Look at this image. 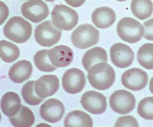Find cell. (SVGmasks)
Returning a JSON list of instances; mask_svg holds the SVG:
<instances>
[{"label":"cell","instance_id":"6da1fadb","mask_svg":"<svg viewBox=\"0 0 153 127\" xmlns=\"http://www.w3.org/2000/svg\"><path fill=\"white\" fill-rule=\"evenodd\" d=\"M116 74L113 68L107 63H99L88 71V78L95 89L104 91L109 89L115 81Z\"/></svg>","mask_w":153,"mask_h":127},{"label":"cell","instance_id":"7a4b0ae2","mask_svg":"<svg viewBox=\"0 0 153 127\" xmlns=\"http://www.w3.org/2000/svg\"><path fill=\"white\" fill-rule=\"evenodd\" d=\"M4 34L9 40L17 44L27 42L32 34L31 24L21 16L11 18L4 27Z\"/></svg>","mask_w":153,"mask_h":127},{"label":"cell","instance_id":"3957f363","mask_svg":"<svg viewBox=\"0 0 153 127\" xmlns=\"http://www.w3.org/2000/svg\"><path fill=\"white\" fill-rule=\"evenodd\" d=\"M100 39V32L93 25L85 24L79 25L72 32L71 41L77 48L85 50L96 45Z\"/></svg>","mask_w":153,"mask_h":127},{"label":"cell","instance_id":"277c9868","mask_svg":"<svg viewBox=\"0 0 153 127\" xmlns=\"http://www.w3.org/2000/svg\"><path fill=\"white\" fill-rule=\"evenodd\" d=\"M52 22L54 26L65 31L72 30L79 22V15L75 10L64 5H56L51 12Z\"/></svg>","mask_w":153,"mask_h":127},{"label":"cell","instance_id":"5b68a950","mask_svg":"<svg viewBox=\"0 0 153 127\" xmlns=\"http://www.w3.org/2000/svg\"><path fill=\"white\" fill-rule=\"evenodd\" d=\"M117 31L119 37L130 44H134L144 35L143 26L137 20L129 17L121 19L118 23Z\"/></svg>","mask_w":153,"mask_h":127},{"label":"cell","instance_id":"8992f818","mask_svg":"<svg viewBox=\"0 0 153 127\" xmlns=\"http://www.w3.org/2000/svg\"><path fill=\"white\" fill-rule=\"evenodd\" d=\"M62 31L58 30L50 21L38 25L34 30V38L37 43L44 47H51L59 42Z\"/></svg>","mask_w":153,"mask_h":127},{"label":"cell","instance_id":"52a82bcc","mask_svg":"<svg viewBox=\"0 0 153 127\" xmlns=\"http://www.w3.org/2000/svg\"><path fill=\"white\" fill-rule=\"evenodd\" d=\"M109 104L113 111L120 114L131 112L135 108L136 101L134 96L126 90H118L110 97Z\"/></svg>","mask_w":153,"mask_h":127},{"label":"cell","instance_id":"ba28073f","mask_svg":"<svg viewBox=\"0 0 153 127\" xmlns=\"http://www.w3.org/2000/svg\"><path fill=\"white\" fill-rule=\"evenodd\" d=\"M86 83L84 72L77 68L67 70L62 77V86L64 90L69 94H76L81 92Z\"/></svg>","mask_w":153,"mask_h":127},{"label":"cell","instance_id":"9c48e42d","mask_svg":"<svg viewBox=\"0 0 153 127\" xmlns=\"http://www.w3.org/2000/svg\"><path fill=\"white\" fill-rule=\"evenodd\" d=\"M22 15L34 23H39L46 19L50 14L48 5L43 1L34 0L23 3L21 7Z\"/></svg>","mask_w":153,"mask_h":127},{"label":"cell","instance_id":"30bf717a","mask_svg":"<svg viewBox=\"0 0 153 127\" xmlns=\"http://www.w3.org/2000/svg\"><path fill=\"white\" fill-rule=\"evenodd\" d=\"M80 102L85 110L93 114H102L107 110L106 97L94 91L85 92L81 98Z\"/></svg>","mask_w":153,"mask_h":127},{"label":"cell","instance_id":"8fae6325","mask_svg":"<svg viewBox=\"0 0 153 127\" xmlns=\"http://www.w3.org/2000/svg\"><path fill=\"white\" fill-rule=\"evenodd\" d=\"M148 81L145 71L139 68H131L126 71L121 76L123 85L133 91H139L145 88Z\"/></svg>","mask_w":153,"mask_h":127},{"label":"cell","instance_id":"7c38bea8","mask_svg":"<svg viewBox=\"0 0 153 127\" xmlns=\"http://www.w3.org/2000/svg\"><path fill=\"white\" fill-rule=\"evenodd\" d=\"M110 52L111 62L120 68L129 67L134 59V54L131 48L123 43H117L112 45Z\"/></svg>","mask_w":153,"mask_h":127},{"label":"cell","instance_id":"4fadbf2b","mask_svg":"<svg viewBox=\"0 0 153 127\" xmlns=\"http://www.w3.org/2000/svg\"><path fill=\"white\" fill-rule=\"evenodd\" d=\"M65 111V108L63 102L54 98L47 100L40 107V114L42 118L52 123L60 121Z\"/></svg>","mask_w":153,"mask_h":127},{"label":"cell","instance_id":"5bb4252c","mask_svg":"<svg viewBox=\"0 0 153 127\" xmlns=\"http://www.w3.org/2000/svg\"><path fill=\"white\" fill-rule=\"evenodd\" d=\"M60 87L59 79L54 75H45L36 81L34 88L36 94L46 98L54 95Z\"/></svg>","mask_w":153,"mask_h":127},{"label":"cell","instance_id":"9a60e30c","mask_svg":"<svg viewBox=\"0 0 153 127\" xmlns=\"http://www.w3.org/2000/svg\"><path fill=\"white\" fill-rule=\"evenodd\" d=\"M48 57L52 64L57 68L70 65L74 59L72 50L66 45H59L48 50Z\"/></svg>","mask_w":153,"mask_h":127},{"label":"cell","instance_id":"2e32d148","mask_svg":"<svg viewBox=\"0 0 153 127\" xmlns=\"http://www.w3.org/2000/svg\"><path fill=\"white\" fill-rule=\"evenodd\" d=\"M32 72L31 63L28 60H22L12 66L9 71V76L15 83H22L29 79Z\"/></svg>","mask_w":153,"mask_h":127},{"label":"cell","instance_id":"e0dca14e","mask_svg":"<svg viewBox=\"0 0 153 127\" xmlns=\"http://www.w3.org/2000/svg\"><path fill=\"white\" fill-rule=\"evenodd\" d=\"M114 11L108 7H101L95 9L92 15V21L98 28L104 29L111 26L116 21Z\"/></svg>","mask_w":153,"mask_h":127},{"label":"cell","instance_id":"ac0fdd59","mask_svg":"<svg viewBox=\"0 0 153 127\" xmlns=\"http://www.w3.org/2000/svg\"><path fill=\"white\" fill-rule=\"evenodd\" d=\"M21 100L19 95L14 92H8L2 97L1 108L4 115L10 117L16 114L21 108Z\"/></svg>","mask_w":153,"mask_h":127},{"label":"cell","instance_id":"d6986e66","mask_svg":"<svg viewBox=\"0 0 153 127\" xmlns=\"http://www.w3.org/2000/svg\"><path fill=\"white\" fill-rule=\"evenodd\" d=\"M108 61L106 51L101 47H94L89 50L82 59V64L84 68L89 71L95 65L99 63H107Z\"/></svg>","mask_w":153,"mask_h":127},{"label":"cell","instance_id":"ffe728a7","mask_svg":"<svg viewBox=\"0 0 153 127\" xmlns=\"http://www.w3.org/2000/svg\"><path fill=\"white\" fill-rule=\"evenodd\" d=\"M92 117L81 110H74L69 113L64 120V125L70 126H93Z\"/></svg>","mask_w":153,"mask_h":127},{"label":"cell","instance_id":"44dd1931","mask_svg":"<svg viewBox=\"0 0 153 127\" xmlns=\"http://www.w3.org/2000/svg\"><path fill=\"white\" fill-rule=\"evenodd\" d=\"M9 120L14 126L28 127L34 124L35 116L30 108L22 105L19 111L15 116L10 117Z\"/></svg>","mask_w":153,"mask_h":127},{"label":"cell","instance_id":"7402d4cb","mask_svg":"<svg viewBox=\"0 0 153 127\" xmlns=\"http://www.w3.org/2000/svg\"><path fill=\"white\" fill-rule=\"evenodd\" d=\"M133 14L140 20H145L152 13V3L148 0H133L131 3Z\"/></svg>","mask_w":153,"mask_h":127},{"label":"cell","instance_id":"603a6c76","mask_svg":"<svg viewBox=\"0 0 153 127\" xmlns=\"http://www.w3.org/2000/svg\"><path fill=\"white\" fill-rule=\"evenodd\" d=\"M0 55L3 61L6 63H12L19 57L20 50L13 43L2 40L0 45Z\"/></svg>","mask_w":153,"mask_h":127},{"label":"cell","instance_id":"cb8c5ba5","mask_svg":"<svg viewBox=\"0 0 153 127\" xmlns=\"http://www.w3.org/2000/svg\"><path fill=\"white\" fill-rule=\"evenodd\" d=\"M36 81H29L23 86L21 91L22 96L26 103L31 105H37L41 104L44 100L38 96L35 91L34 85Z\"/></svg>","mask_w":153,"mask_h":127},{"label":"cell","instance_id":"d4e9b609","mask_svg":"<svg viewBox=\"0 0 153 127\" xmlns=\"http://www.w3.org/2000/svg\"><path fill=\"white\" fill-rule=\"evenodd\" d=\"M152 50V44H145L139 49L137 54V59L139 64L149 70L153 69Z\"/></svg>","mask_w":153,"mask_h":127},{"label":"cell","instance_id":"484cf974","mask_svg":"<svg viewBox=\"0 0 153 127\" xmlns=\"http://www.w3.org/2000/svg\"><path fill=\"white\" fill-rule=\"evenodd\" d=\"M34 63L37 68L42 72H51L57 69V67L52 64L48 57V50L37 51L34 56Z\"/></svg>","mask_w":153,"mask_h":127},{"label":"cell","instance_id":"4316f807","mask_svg":"<svg viewBox=\"0 0 153 127\" xmlns=\"http://www.w3.org/2000/svg\"><path fill=\"white\" fill-rule=\"evenodd\" d=\"M137 113L142 118L146 120L153 119V97H146L139 103Z\"/></svg>","mask_w":153,"mask_h":127},{"label":"cell","instance_id":"83f0119b","mask_svg":"<svg viewBox=\"0 0 153 127\" xmlns=\"http://www.w3.org/2000/svg\"><path fill=\"white\" fill-rule=\"evenodd\" d=\"M115 126H139L137 119L133 116H126L119 117L115 124Z\"/></svg>","mask_w":153,"mask_h":127},{"label":"cell","instance_id":"f1b7e54d","mask_svg":"<svg viewBox=\"0 0 153 127\" xmlns=\"http://www.w3.org/2000/svg\"><path fill=\"white\" fill-rule=\"evenodd\" d=\"M144 37L149 40H152V18L143 23Z\"/></svg>","mask_w":153,"mask_h":127}]
</instances>
